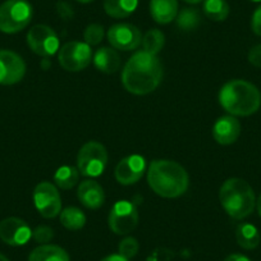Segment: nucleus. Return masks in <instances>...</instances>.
<instances>
[{
	"label": "nucleus",
	"mask_w": 261,
	"mask_h": 261,
	"mask_svg": "<svg viewBox=\"0 0 261 261\" xmlns=\"http://www.w3.org/2000/svg\"><path fill=\"white\" fill-rule=\"evenodd\" d=\"M163 80L159 58L147 51H137L128 59L122 72V84L134 95H147L158 89Z\"/></svg>",
	"instance_id": "nucleus-1"
},
{
	"label": "nucleus",
	"mask_w": 261,
	"mask_h": 261,
	"mask_svg": "<svg viewBox=\"0 0 261 261\" xmlns=\"http://www.w3.org/2000/svg\"><path fill=\"white\" fill-rule=\"evenodd\" d=\"M147 183L160 197L175 199L188 190L190 178L185 168L167 159L152 160L147 170Z\"/></svg>",
	"instance_id": "nucleus-2"
},
{
	"label": "nucleus",
	"mask_w": 261,
	"mask_h": 261,
	"mask_svg": "<svg viewBox=\"0 0 261 261\" xmlns=\"http://www.w3.org/2000/svg\"><path fill=\"white\" fill-rule=\"evenodd\" d=\"M219 104L233 117H248L260 109L261 94L257 87L245 80H232L219 91Z\"/></svg>",
	"instance_id": "nucleus-3"
},
{
	"label": "nucleus",
	"mask_w": 261,
	"mask_h": 261,
	"mask_svg": "<svg viewBox=\"0 0 261 261\" xmlns=\"http://www.w3.org/2000/svg\"><path fill=\"white\" fill-rule=\"evenodd\" d=\"M219 200L225 213L236 220L247 218L256 207L252 187L241 178H229L223 183L219 190Z\"/></svg>",
	"instance_id": "nucleus-4"
},
{
	"label": "nucleus",
	"mask_w": 261,
	"mask_h": 261,
	"mask_svg": "<svg viewBox=\"0 0 261 261\" xmlns=\"http://www.w3.org/2000/svg\"><path fill=\"white\" fill-rule=\"evenodd\" d=\"M34 16V9L27 0H7L0 6V31L17 34L26 29Z\"/></svg>",
	"instance_id": "nucleus-5"
},
{
	"label": "nucleus",
	"mask_w": 261,
	"mask_h": 261,
	"mask_svg": "<svg viewBox=\"0 0 261 261\" xmlns=\"http://www.w3.org/2000/svg\"><path fill=\"white\" fill-rule=\"evenodd\" d=\"M108 165V151L102 144L89 141L80 149L77 155V169L85 177L95 178L104 173Z\"/></svg>",
	"instance_id": "nucleus-6"
},
{
	"label": "nucleus",
	"mask_w": 261,
	"mask_h": 261,
	"mask_svg": "<svg viewBox=\"0 0 261 261\" xmlns=\"http://www.w3.org/2000/svg\"><path fill=\"white\" fill-rule=\"evenodd\" d=\"M139 219L140 214L136 205L127 200H122L115 202L110 209L108 224L113 233L118 236H125L137 227Z\"/></svg>",
	"instance_id": "nucleus-7"
},
{
	"label": "nucleus",
	"mask_w": 261,
	"mask_h": 261,
	"mask_svg": "<svg viewBox=\"0 0 261 261\" xmlns=\"http://www.w3.org/2000/svg\"><path fill=\"white\" fill-rule=\"evenodd\" d=\"M58 60H59L62 68L65 71H84L92 60L91 47L86 42L69 41L59 49Z\"/></svg>",
	"instance_id": "nucleus-8"
},
{
	"label": "nucleus",
	"mask_w": 261,
	"mask_h": 261,
	"mask_svg": "<svg viewBox=\"0 0 261 261\" xmlns=\"http://www.w3.org/2000/svg\"><path fill=\"white\" fill-rule=\"evenodd\" d=\"M34 204L45 219H53L62 212V199L58 187L51 182H40L34 190Z\"/></svg>",
	"instance_id": "nucleus-9"
},
{
	"label": "nucleus",
	"mask_w": 261,
	"mask_h": 261,
	"mask_svg": "<svg viewBox=\"0 0 261 261\" xmlns=\"http://www.w3.org/2000/svg\"><path fill=\"white\" fill-rule=\"evenodd\" d=\"M27 45L40 57H53L59 50V37L51 27L36 24L27 34Z\"/></svg>",
	"instance_id": "nucleus-10"
},
{
	"label": "nucleus",
	"mask_w": 261,
	"mask_h": 261,
	"mask_svg": "<svg viewBox=\"0 0 261 261\" xmlns=\"http://www.w3.org/2000/svg\"><path fill=\"white\" fill-rule=\"evenodd\" d=\"M108 41L115 50L120 51H130L141 45L142 35L141 31L135 24L130 23H117L113 24L108 30Z\"/></svg>",
	"instance_id": "nucleus-11"
},
{
	"label": "nucleus",
	"mask_w": 261,
	"mask_h": 261,
	"mask_svg": "<svg viewBox=\"0 0 261 261\" xmlns=\"http://www.w3.org/2000/svg\"><path fill=\"white\" fill-rule=\"evenodd\" d=\"M26 74V63L12 50H0V85L18 84Z\"/></svg>",
	"instance_id": "nucleus-12"
},
{
	"label": "nucleus",
	"mask_w": 261,
	"mask_h": 261,
	"mask_svg": "<svg viewBox=\"0 0 261 261\" xmlns=\"http://www.w3.org/2000/svg\"><path fill=\"white\" fill-rule=\"evenodd\" d=\"M32 238V230L24 220L11 217L0 222V240L9 246H23Z\"/></svg>",
	"instance_id": "nucleus-13"
},
{
	"label": "nucleus",
	"mask_w": 261,
	"mask_h": 261,
	"mask_svg": "<svg viewBox=\"0 0 261 261\" xmlns=\"http://www.w3.org/2000/svg\"><path fill=\"white\" fill-rule=\"evenodd\" d=\"M146 170V162L141 155H129L117 164L114 170L115 179L123 186L139 182Z\"/></svg>",
	"instance_id": "nucleus-14"
},
{
	"label": "nucleus",
	"mask_w": 261,
	"mask_h": 261,
	"mask_svg": "<svg viewBox=\"0 0 261 261\" xmlns=\"http://www.w3.org/2000/svg\"><path fill=\"white\" fill-rule=\"evenodd\" d=\"M241 135V123L233 115H223L218 118L213 125V137L223 146L234 144Z\"/></svg>",
	"instance_id": "nucleus-15"
},
{
	"label": "nucleus",
	"mask_w": 261,
	"mask_h": 261,
	"mask_svg": "<svg viewBox=\"0 0 261 261\" xmlns=\"http://www.w3.org/2000/svg\"><path fill=\"white\" fill-rule=\"evenodd\" d=\"M77 197L85 207L96 210L104 205L105 193L100 183L94 179L82 180L77 188Z\"/></svg>",
	"instance_id": "nucleus-16"
},
{
	"label": "nucleus",
	"mask_w": 261,
	"mask_h": 261,
	"mask_svg": "<svg viewBox=\"0 0 261 261\" xmlns=\"http://www.w3.org/2000/svg\"><path fill=\"white\" fill-rule=\"evenodd\" d=\"M150 14L156 23H170L178 14V0H151Z\"/></svg>",
	"instance_id": "nucleus-17"
},
{
	"label": "nucleus",
	"mask_w": 261,
	"mask_h": 261,
	"mask_svg": "<svg viewBox=\"0 0 261 261\" xmlns=\"http://www.w3.org/2000/svg\"><path fill=\"white\" fill-rule=\"evenodd\" d=\"M92 60H94L95 67L102 73H115L120 67V57L118 51L108 46L97 49Z\"/></svg>",
	"instance_id": "nucleus-18"
},
{
	"label": "nucleus",
	"mask_w": 261,
	"mask_h": 261,
	"mask_svg": "<svg viewBox=\"0 0 261 261\" xmlns=\"http://www.w3.org/2000/svg\"><path fill=\"white\" fill-rule=\"evenodd\" d=\"M29 261H71L64 248L57 245H40L34 248L29 256Z\"/></svg>",
	"instance_id": "nucleus-19"
},
{
	"label": "nucleus",
	"mask_w": 261,
	"mask_h": 261,
	"mask_svg": "<svg viewBox=\"0 0 261 261\" xmlns=\"http://www.w3.org/2000/svg\"><path fill=\"white\" fill-rule=\"evenodd\" d=\"M139 0H104V11L113 18H125L136 11Z\"/></svg>",
	"instance_id": "nucleus-20"
},
{
	"label": "nucleus",
	"mask_w": 261,
	"mask_h": 261,
	"mask_svg": "<svg viewBox=\"0 0 261 261\" xmlns=\"http://www.w3.org/2000/svg\"><path fill=\"white\" fill-rule=\"evenodd\" d=\"M236 240L238 245L245 250H255L260 245V232L255 225L242 223L236 229Z\"/></svg>",
	"instance_id": "nucleus-21"
},
{
	"label": "nucleus",
	"mask_w": 261,
	"mask_h": 261,
	"mask_svg": "<svg viewBox=\"0 0 261 261\" xmlns=\"http://www.w3.org/2000/svg\"><path fill=\"white\" fill-rule=\"evenodd\" d=\"M60 223L68 230H80L86 224V215L79 207L69 206L62 210L59 214Z\"/></svg>",
	"instance_id": "nucleus-22"
},
{
	"label": "nucleus",
	"mask_w": 261,
	"mask_h": 261,
	"mask_svg": "<svg viewBox=\"0 0 261 261\" xmlns=\"http://www.w3.org/2000/svg\"><path fill=\"white\" fill-rule=\"evenodd\" d=\"M80 172L77 167L72 165H63L58 168L54 174L55 186L60 190H71L79 183Z\"/></svg>",
	"instance_id": "nucleus-23"
},
{
	"label": "nucleus",
	"mask_w": 261,
	"mask_h": 261,
	"mask_svg": "<svg viewBox=\"0 0 261 261\" xmlns=\"http://www.w3.org/2000/svg\"><path fill=\"white\" fill-rule=\"evenodd\" d=\"M202 12L212 21L222 22L229 16V6L225 0H204Z\"/></svg>",
	"instance_id": "nucleus-24"
},
{
	"label": "nucleus",
	"mask_w": 261,
	"mask_h": 261,
	"mask_svg": "<svg viewBox=\"0 0 261 261\" xmlns=\"http://www.w3.org/2000/svg\"><path fill=\"white\" fill-rule=\"evenodd\" d=\"M142 47L144 51L150 53V54L156 55L158 53L162 51L165 44V36L160 30L152 29L149 30L146 34L142 36Z\"/></svg>",
	"instance_id": "nucleus-25"
},
{
	"label": "nucleus",
	"mask_w": 261,
	"mask_h": 261,
	"mask_svg": "<svg viewBox=\"0 0 261 261\" xmlns=\"http://www.w3.org/2000/svg\"><path fill=\"white\" fill-rule=\"evenodd\" d=\"M175 21H177L178 29L182 30V31H191V30H195L199 26L201 16H200V12L197 9L185 8L178 12Z\"/></svg>",
	"instance_id": "nucleus-26"
},
{
	"label": "nucleus",
	"mask_w": 261,
	"mask_h": 261,
	"mask_svg": "<svg viewBox=\"0 0 261 261\" xmlns=\"http://www.w3.org/2000/svg\"><path fill=\"white\" fill-rule=\"evenodd\" d=\"M104 27L99 23H91L85 29L84 32V39L85 42L90 46H95V45H99L100 42L104 39Z\"/></svg>",
	"instance_id": "nucleus-27"
},
{
	"label": "nucleus",
	"mask_w": 261,
	"mask_h": 261,
	"mask_svg": "<svg viewBox=\"0 0 261 261\" xmlns=\"http://www.w3.org/2000/svg\"><path fill=\"white\" fill-rule=\"evenodd\" d=\"M140 245L139 241L134 237H125L123 238L119 242V246H118V253L122 255L123 257L125 258H134L135 256L139 253Z\"/></svg>",
	"instance_id": "nucleus-28"
},
{
	"label": "nucleus",
	"mask_w": 261,
	"mask_h": 261,
	"mask_svg": "<svg viewBox=\"0 0 261 261\" xmlns=\"http://www.w3.org/2000/svg\"><path fill=\"white\" fill-rule=\"evenodd\" d=\"M32 238L35 242L47 245L54 238V230L47 225H39L32 230Z\"/></svg>",
	"instance_id": "nucleus-29"
},
{
	"label": "nucleus",
	"mask_w": 261,
	"mask_h": 261,
	"mask_svg": "<svg viewBox=\"0 0 261 261\" xmlns=\"http://www.w3.org/2000/svg\"><path fill=\"white\" fill-rule=\"evenodd\" d=\"M248 62L256 68H261V44L251 47L248 51Z\"/></svg>",
	"instance_id": "nucleus-30"
},
{
	"label": "nucleus",
	"mask_w": 261,
	"mask_h": 261,
	"mask_svg": "<svg viewBox=\"0 0 261 261\" xmlns=\"http://www.w3.org/2000/svg\"><path fill=\"white\" fill-rule=\"evenodd\" d=\"M251 29H252L253 34L261 36V6L253 12L252 18H251Z\"/></svg>",
	"instance_id": "nucleus-31"
},
{
	"label": "nucleus",
	"mask_w": 261,
	"mask_h": 261,
	"mask_svg": "<svg viewBox=\"0 0 261 261\" xmlns=\"http://www.w3.org/2000/svg\"><path fill=\"white\" fill-rule=\"evenodd\" d=\"M58 13H59V16L64 19H71L72 16H73L72 7L68 6L67 3H64V2H60V3L58 4Z\"/></svg>",
	"instance_id": "nucleus-32"
},
{
	"label": "nucleus",
	"mask_w": 261,
	"mask_h": 261,
	"mask_svg": "<svg viewBox=\"0 0 261 261\" xmlns=\"http://www.w3.org/2000/svg\"><path fill=\"white\" fill-rule=\"evenodd\" d=\"M224 261H251L247 256L241 255V253H232V255L227 256Z\"/></svg>",
	"instance_id": "nucleus-33"
},
{
	"label": "nucleus",
	"mask_w": 261,
	"mask_h": 261,
	"mask_svg": "<svg viewBox=\"0 0 261 261\" xmlns=\"http://www.w3.org/2000/svg\"><path fill=\"white\" fill-rule=\"evenodd\" d=\"M100 261H129V260L125 257H123V256L119 255V253H113V255L107 256V257H104L102 260H100Z\"/></svg>",
	"instance_id": "nucleus-34"
},
{
	"label": "nucleus",
	"mask_w": 261,
	"mask_h": 261,
	"mask_svg": "<svg viewBox=\"0 0 261 261\" xmlns=\"http://www.w3.org/2000/svg\"><path fill=\"white\" fill-rule=\"evenodd\" d=\"M256 207H257V213L261 218V195H260V197H258L257 201H256Z\"/></svg>",
	"instance_id": "nucleus-35"
},
{
	"label": "nucleus",
	"mask_w": 261,
	"mask_h": 261,
	"mask_svg": "<svg viewBox=\"0 0 261 261\" xmlns=\"http://www.w3.org/2000/svg\"><path fill=\"white\" fill-rule=\"evenodd\" d=\"M183 2H186V3H188V4H197V3H201V2H204V0H183Z\"/></svg>",
	"instance_id": "nucleus-36"
},
{
	"label": "nucleus",
	"mask_w": 261,
	"mask_h": 261,
	"mask_svg": "<svg viewBox=\"0 0 261 261\" xmlns=\"http://www.w3.org/2000/svg\"><path fill=\"white\" fill-rule=\"evenodd\" d=\"M0 261H9V258L7 256H4L3 253H0Z\"/></svg>",
	"instance_id": "nucleus-37"
},
{
	"label": "nucleus",
	"mask_w": 261,
	"mask_h": 261,
	"mask_svg": "<svg viewBox=\"0 0 261 261\" xmlns=\"http://www.w3.org/2000/svg\"><path fill=\"white\" fill-rule=\"evenodd\" d=\"M77 2H80V3L82 4H87V3H91L92 0H77Z\"/></svg>",
	"instance_id": "nucleus-38"
},
{
	"label": "nucleus",
	"mask_w": 261,
	"mask_h": 261,
	"mask_svg": "<svg viewBox=\"0 0 261 261\" xmlns=\"http://www.w3.org/2000/svg\"><path fill=\"white\" fill-rule=\"evenodd\" d=\"M251 2H261V0H251Z\"/></svg>",
	"instance_id": "nucleus-39"
}]
</instances>
